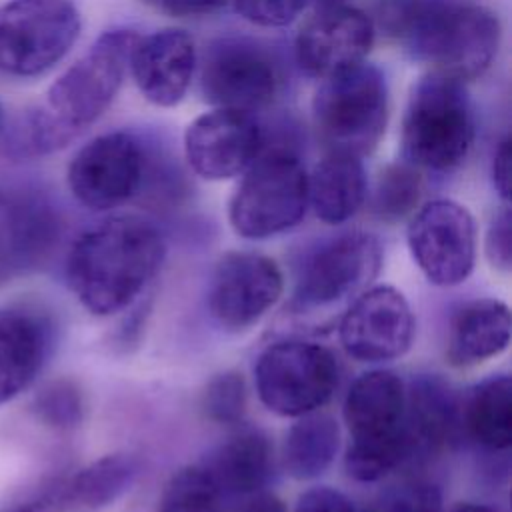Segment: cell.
Instances as JSON below:
<instances>
[{
	"mask_svg": "<svg viewBox=\"0 0 512 512\" xmlns=\"http://www.w3.org/2000/svg\"><path fill=\"white\" fill-rule=\"evenodd\" d=\"M2 128H4V112H2V106H0V134H2Z\"/></svg>",
	"mask_w": 512,
	"mask_h": 512,
	"instance_id": "obj_41",
	"label": "cell"
},
{
	"mask_svg": "<svg viewBox=\"0 0 512 512\" xmlns=\"http://www.w3.org/2000/svg\"><path fill=\"white\" fill-rule=\"evenodd\" d=\"M138 462L130 454L102 456L76 474L62 478L66 512H100L114 504L134 482Z\"/></svg>",
	"mask_w": 512,
	"mask_h": 512,
	"instance_id": "obj_25",
	"label": "cell"
},
{
	"mask_svg": "<svg viewBox=\"0 0 512 512\" xmlns=\"http://www.w3.org/2000/svg\"><path fill=\"white\" fill-rule=\"evenodd\" d=\"M284 278L278 264L256 252H228L216 266L208 308L226 330L240 332L256 322L280 300Z\"/></svg>",
	"mask_w": 512,
	"mask_h": 512,
	"instance_id": "obj_12",
	"label": "cell"
},
{
	"mask_svg": "<svg viewBox=\"0 0 512 512\" xmlns=\"http://www.w3.org/2000/svg\"><path fill=\"white\" fill-rule=\"evenodd\" d=\"M408 248L422 274L436 286L462 284L476 262V224L470 210L438 198L420 206L408 224Z\"/></svg>",
	"mask_w": 512,
	"mask_h": 512,
	"instance_id": "obj_10",
	"label": "cell"
},
{
	"mask_svg": "<svg viewBox=\"0 0 512 512\" xmlns=\"http://www.w3.org/2000/svg\"><path fill=\"white\" fill-rule=\"evenodd\" d=\"M236 512H288L286 504L276 494H256Z\"/></svg>",
	"mask_w": 512,
	"mask_h": 512,
	"instance_id": "obj_39",
	"label": "cell"
},
{
	"mask_svg": "<svg viewBox=\"0 0 512 512\" xmlns=\"http://www.w3.org/2000/svg\"><path fill=\"white\" fill-rule=\"evenodd\" d=\"M128 70L148 102L160 108L176 106L186 96L196 70L194 40L180 28L138 36Z\"/></svg>",
	"mask_w": 512,
	"mask_h": 512,
	"instance_id": "obj_17",
	"label": "cell"
},
{
	"mask_svg": "<svg viewBox=\"0 0 512 512\" xmlns=\"http://www.w3.org/2000/svg\"><path fill=\"white\" fill-rule=\"evenodd\" d=\"M308 210V174L302 162L284 150L262 152L236 186L228 218L234 232L262 240L294 228Z\"/></svg>",
	"mask_w": 512,
	"mask_h": 512,
	"instance_id": "obj_5",
	"label": "cell"
},
{
	"mask_svg": "<svg viewBox=\"0 0 512 512\" xmlns=\"http://www.w3.org/2000/svg\"><path fill=\"white\" fill-rule=\"evenodd\" d=\"M366 172L360 156L326 150L308 174V206L326 224L350 220L366 200Z\"/></svg>",
	"mask_w": 512,
	"mask_h": 512,
	"instance_id": "obj_22",
	"label": "cell"
},
{
	"mask_svg": "<svg viewBox=\"0 0 512 512\" xmlns=\"http://www.w3.org/2000/svg\"><path fill=\"white\" fill-rule=\"evenodd\" d=\"M314 126L328 150L370 154L388 124V84L380 68L360 62L322 78L312 98Z\"/></svg>",
	"mask_w": 512,
	"mask_h": 512,
	"instance_id": "obj_4",
	"label": "cell"
},
{
	"mask_svg": "<svg viewBox=\"0 0 512 512\" xmlns=\"http://www.w3.org/2000/svg\"><path fill=\"white\" fill-rule=\"evenodd\" d=\"M156 8L172 16H204L216 12L230 0H150Z\"/></svg>",
	"mask_w": 512,
	"mask_h": 512,
	"instance_id": "obj_37",
	"label": "cell"
},
{
	"mask_svg": "<svg viewBox=\"0 0 512 512\" xmlns=\"http://www.w3.org/2000/svg\"><path fill=\"white\" fill-rule=\"evenodd\" d=\"M380 262V244L366 232H344L316 248L304 262L294 304L322 308L340 302L370 280Z\"/></svg>",
	"mask_w": 512,
	"mask_h": 512,
	"instance_id": "obj_14",
	"label": "cell"
},
{
	"mask_svg": "<svg viewBox=\"0 0 512 512\" xmlns=\"http://www.w3.org/2000/svg\"><path fill=\"white\" fill-rule=\"evenodd\" d=\"M280 84L276 58L256 40L224 36L204 50L200 90L214 108L254 112L276 98Z\"/></svg>",
	"mask_w": 512,
	"mask_h": 512,
	"instance_id": "obj_9",
	"label": "cell"
},
{
	"mask_svg": "<svg viewBox=\"0 0 512 512\" xmlns=\"http://www.w3.org/2000/svg\"><path fill=\"white\" fill-rule=\"evenodd\" d=\"M406 388L390 370L358 376L344 400V422L354 444H404ZM408 450V446H406Z\"/></svg>",
	"mask_w": 512,
	"mask_h": 512,
	"instance_id": "obj_18",
	"label": "cell"
},
{
	"mask_svg": "<svg viewBox=\"0 0 512 512\" xmlns=\"http://www.w3.org/2000/svg\"><path fill=\"white\" fill-rule=\"evenodd\" d=\"M224 492L206 466H184L166 482L158 512H220Z\"/></svg>",
	"mask_w": 512,
	"mask_h": 512,
	"instance_id": "obj_28",
	"label": "cell"
},
{
	"mask_svg": "<svg viewBox=\"0 0 512 512\" xmlns=\"http://www.w3.org/2000/svg\"><path fill=\"white\" fill-rule=\"evenodd\" d=\"M38 414L52 426H74L82 418V400L66 382L52 384L38 398Z\"/></svg>",
	"mask_w": 512,
	"mask_h": 512,
	"instance_id": "obj_33",
	"label": "cell"
},
{
	"mask_svg": "<svg viewBox=\"0 0 512 512\" xmlns=\"http://www.w3.org/2000/svg\"><path fill=\"white\" fill-rule=\"evenodd\" d=\"M510 308L494 298L464 304L452 318L446 342V360L454 368L486 362L510 344Z\"/></svg>",
	"mask_w": 512,
	"mask_h": 512,
	"instance_id": "obj_20",
	"label": "cell"
},
{
	"mask_svg": "<svg viewBox=\"0 0 512 512\" xmlns=\"http://www.w3.org/2000/svg\"><path fill=\"white\" fill-rule=\"evenodd\" d=\"M414 338V316L404 294L374 286L360 294L340 320V342L360 362H386L402 356Z\"/></svg>",
	"mask_w": 512,
	"mask_h": 512,
	"instance_id": "obj_15",
	"label": "cell"
},
{
	"mask_svg": "<svg viewBox=\"0 0 512 512\" xmlns=\"http://www.w3.org/2000/svg\"><path fill=\"white\" fill-rule=\"evenodd\" d=\"M294 512H356V510L348 496H344L334 488L320 486L304 492L298 498Z\"/></svg>",
	"mask_w": 512,
	"mask_h": 512,
	"instance_id": "obj_35",
	"label": "cell"
},
{
	"mask_svg": "<svg viewBox=\"0 0 512 512\" xmlns=\"http://www.w3.org/2000/svg\"><path fill=\"white\" fill-rule=\"evenodd\" d=\"M10 512H66L64 506V492H62V480L52 482L36 496L28 498L26 502L18 504Z\"/></svg>",
	"mask_w": 512,
	"mask_h": 512,
	"instance_id": "obj_36",
	"label": "cell"
},
{
	"mask_svg": "<svg viewBox=\"0 0 512 512\" xmlns=\"http://www.w3.org/2000/svg\"><path fill=\"white\" fill-rule=\"evenodd\" d=\"M484 246L490 264L508 272L512 266V218L508 208H502L490 222Z\"/></svg>",
	"mask_w": 512,
	"mask_h": 512,
	"instance_id": "obj_34",
	"label": "cell"
},
{
	"mask_svg": "<svg viewBox=\"0 0 512 512\" xmlns=\"http://www.w3.org/2000/svg\"><path fill=\"white\" fill-rule=\"evenodd\" d=\"M422 192L420 174L412 164H390L374 190V212L384 220H400L410 214Z\"/></svg>",
	"mask_w": 512,
	"mask_h": 512,
	"instance_id": "obj_29",
	"label": "cell"
},
{
	"mask_svg": "<svg viewBox=\"0 0 512 512\" xmlns=\"http://www.w3.org/2000/svg\"><path fill=\"white\" fill-rule=\"evenodd\" d=\"M236 12L264 28H278L294 22L306 8L308 0H232Z\"/></svg>",
	"mask_w": 512,
	"mask_h": 512,
	"instance_id": "obj_32",
	"label": "cell"
},
{
	"mask_svg": "<svg viewBox=\"0 0 512 512\" xmlns=\"http://www.w3.org/2000/svg\"><path fill=\"white\" fill-rule=\"evenodd\" d=\"M50 348L48 322L28 308H0V404L24 392Z\"/></svg>",
	"mask_w": 512,
	"mask_h": 512,
	"instance_id": "obj_19",
	"label": "cell"
},
{
	"mask_svg": "<svg viewBox=\"0 0 512 512\" xmlns=\"http://www.w3.org/2000/svg\"><path fill=\"white\" fill-rule=\"evenodd\" d=\"M382 512H442V492L428 480H410L386 496Z\"/></svg>",
	"mask_w": 512,
	"mask_h": 512,
	"instance_id": "obj_31",
	"label": "cell"
},
{
	"mask_svg": "<svg viewBox=\"0 0 512 512\" xmlns=\"http://www.w3.org/2000/svg\"><path fill=\"white\" fill-rule=\"evenodd\" d=\"M204 412L218 424H236L246 412L244 380L236 372L214 376L204 392Z\"/></svg>",
	"mask_w": 512,
	"mask_h": 512,
	"instance_id": "obj_30",
	"label": "cell"
},
{
	"mask_svg": "<svg viewBox=\"0 0 512 512\" xmlns=\"http://www.w3.org/2000/svg\"><path fill=\"white\" fill-rule=\"evenodd\" d=\"M146 156L128 132H108L86 142L68 166V188L90 210L126 204L140 188Z\"/></svg>",
	"mask_w": 512,
	"mask_h": 512,
	"instance_id": "obj_11",
	"label": "cell"
},
{
	"mask_svg": "<svg viewBox=\"0 0 512 512\" xmlns=\"http://www.w3.org/2000/svg\"><path fill=\"white\" fill-rule=\"evenodd\" d=\"M338 446L340 430L330 414L314 410L298 416L284 438V468L296 480H312L332 464Z\"/></svg>",
	"mask_w": 512,
	"mask_h": 512,
	"instance_id": "obj_26",
	"label": "cell"
},
{
	"mask_svg": "<svg viewBox=\"0 0 512 512\" xmlns=\"http://www.w3.org/2000/svg\"><path fill=\"white\" fill-rule=\"evenodd\" d=\"M450 512H500L488 504H476V502H462V504H456Z\"/></svg>",
	"mask_w": 512,
	"mask_h": 512,
	"instance_id": "obj_40",
	"label": "cell"
},
{
	"mask_svg": "<svg viewBox=\"0 0 512 512\" xmlns=\"http://www.w3.org/2000/svg\"><path fill=\"white\" fill-rule=\"evenodd\" d=\"M264 152V132L252 112L214 108L194 118L184 132L190 168L206 180L240 176Z\"/></svg>",
	"mask_w": 512,
	"mask_h": 512,
	"instance_id": "obj_13",
	"label": "cell"
},
{
	"mask_svg": "<svg viewBox=\"0 0 512 512\" xmlns=\"http://www.w3.org/2000/svg\"><path fill=\"white\" fill-rule=\"evenodd\" d=\"M206 468L224 494H256L270 476V442L260 430H240L216 450Z\"/></svg>",
	"mask_w": 512,
	"mask_h": 512,
	"instance_id": "obj_24",
	"label": "cell"
},
{
	"mask_svg": "<svg viewBox=\"0 0 512 512\" xmlns=\"http://www.w3.org/2000/svg\"><path fill=\"white\" fill-rule=\"evenodd\" d=\"M54 236L56 224L46 206L0 200V280L42 260Z\"/></svg>",
	"mask_w": 512,
	"mask_h": 512,
	"instance_id": "obj_23",
	"label": "cell"
},
{
	"mask_svg": "<svg viewBox=\"0 0 512 512\" xmlns=\"http://www.w3.org/2000/svg\"><path fill=\"white\" fill-rule=\"evenodd\" d=\"M164 250V240L150 222L136 216L108 218L72 244L66 260L68 286L88 312H120L154 278Z\"/></svg>",
	"mask_w": 512,
	"mask_h": 512,
	"instance_id": "obj_2",
	"label": "cell"
},
{
	"mask_svg": "<svg viewBox=\"0 0 512 512\" xmlns=\"http://www.w3.org/2000/svg\"><path fill=\"white\" fill-rule=\"evenodd\" d=\"M136 40L138 34L124 28L100 34L52 82L46 94V110L74 132L96 122L108 110L124 82Z\"/></svg>",
	"mask_w": 512,
	"mask_h": 512,
	"instance_id": "obj_7",
	"label": "cell"
},
{
	"mask_svg": "<svg viewBox=\"0 0 512 512\" xmlns=\"http://www.w3.org/2000/svg\"><path fill=\"white\" fill-rule=\"evenodd\" d=\"M372 44V18L342 2L312 14L300 28L294 50L300 68L322 80L364 62Z\"/></svg>",
	"mask_w": 512,
	"mask_h": 512,
	"instance_id": "obj_16",
	"label": "cell"
},
{
	"mask_svg": "<svg viewBox=\"0 0 512 512\" xmlns=\"http://www.w3.org/2000/svg\"><path fill=\"white\" fill-rule=\"evenodd\" d=\"M512 152H510V138H504L496 148L494 162H492V178L496 192L502 200L510 198V174H512Z\"/></svg>",
	"mask_w": 512,
	"mask_h": 512,
	"instance_id": "obj_38",
	"label": "cell"
},
{
	"mask_svg": "<svg viewBox=\"0 0 512 512\" xmlns=\"http://www.w3.org/2000/svg\"><path fill=\"white\" fill-rule=\"evenodd\" d=\"M82 20L74 0H10L0 6V70L34 78L76 44Z\"/></svg>",
	"mask_w": 512,
	"mask_h": 512,
	"instance_id": "obj_6",
	"label": "cell"
},
{
	"mask_svg": "<svg viewBox=\"0 0 512 512\" xmlns=\"http://www.w3.org/2000/svg\"><path fill=\"white\" fill-rule=\"evenodd\" d=\"M378 24L408 56L462 82L490 68L502 36L480 0H380Z\"/></svg>",
	"mask_w": 512,
	"mask_h": 512,
	"instance_id": "obj_1",
	"label": "cell"
},
{
	"mask_svg": "<svg viewBox=\"0 0 512 512\" xmlns=\"http://www.w3.org/2000/svg\"><path fill=\"white\" fill-rule=\"evenodd\" d=\"M458 404L452 390L434 376H422L406 390L404 400V438L408 458L438 452L458 426Z\"/></svg>",
	"mask_w": 512,
	"mask_h": 512,
	"instance_id": "obj_21",
	"label": "cell"
},
{
	"mask_svg": "<svg viewBox=\"0 0 512 512\" xmlns=\"http://www.w3.org/2000/svg\"><path fill=\"white\" fill-rule=\"evenodd\" d=\"M254 382L262 404L270 412L298 418L330 400L338 384V364L322 344L282 340L258 356Z\"/></svg>",
	"mask_w": 512,
	"mask_h": 512,
	"instance_id": "obj_8",
	"label": "cell"
},
{
	"mask_svg": "<svg viewBox=\"0 0 512 512\" xmlns=\"http://www.w3.org/2000/svg\"><path fill=\"white\" fill-rule=\"evenodd\" d=\"M472 142L474 114L464 82L434 70L416 80L402 120L406 162L450 172L466 160Z\"/></svg>",
	"mask_w": 512,
	"mask_h": 512,
	"instance_id": "obj_3",
	"label": "cell"
},
{
	"mask_svg": "<svg viewBox=\"0 0 512 512\" xmlns=\"http://www.w3.org/2000/svg\"><path fill=\"white\" fill-rule=\"evenodd\" d=\"M462 424L474 442L488 450L512 444V380L492 376L480 382L464 402Z\"/></svg>",
	"mask_w": 512,
	"mask_h": 512,
	"instance_id": "obj_27",
	"label": "cell"
}]
</instances>
